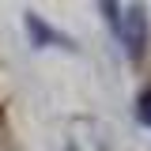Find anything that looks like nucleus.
Listing matches in <instances>:
<instances>
[{
    "mask_svg": "<svg viewBox=\"0 0 151 151\" xmlns=\"http://www.w3.org/2000/svg\"><path fill=\"white\" fill-rule=\"evenodd\" d=\"M102 12H106V23H110L117 45L125 49V57H129L132 64H140L144 53H147V34H151L147 8H144V4H132V0H121V4L106 0Z\"/></svg>",
    "mask_w": 151,
    "mask_h": 151,
    "instance_id": "f257e3e1",
    "label": "nucleus"
},
{
    "mask_svg": "<svg viewBox=\"0 0 151 151\" xmlns=\"http://www.w3.org/2000/svg\"><path fill=\"white\" fill-rule=\"evenodd\" d=\"M60 151H110V132L98 117H68L64 121V136H60Z\"/></svg>",
    "mask_w": 151,
    "mask_h": 151,
    "instance_id": "f03ea898",
    "label": "nucleus"
},
{
    "mask_svg": "<svg viewBox=\"0 0 151 151\" xmlns=\"http://www.w3.org/2000/svg\"><path fill=\"white\" fill-rule=\"evenodd\" d=\"M23 30H27V38H30V45H34V49H68V53L79 49V45H76V38L64 34V30H57L42 12H23Z\"/></svg>",
    "mask_w": 151,
    "mask_h": 151,
    "instance_id": "7ed1b4c3",
    "label": "nucleus"
},
{
    "mask_svg": "<svg viewBox=\"0 0 151 151\" xmlns=\"http://www.w3.org/2000/svg\"><path fill=\"white\" fill-rule=\"evenodd\" d=\"M136 121H140L144 129H151V83L140 91V98H136Z\"/></svg>",
    "mask_w": 151,
    "mask_h": 151,
    "instance_id": "20e7f679",
    "label": "nucleus"
}]
</instances>
